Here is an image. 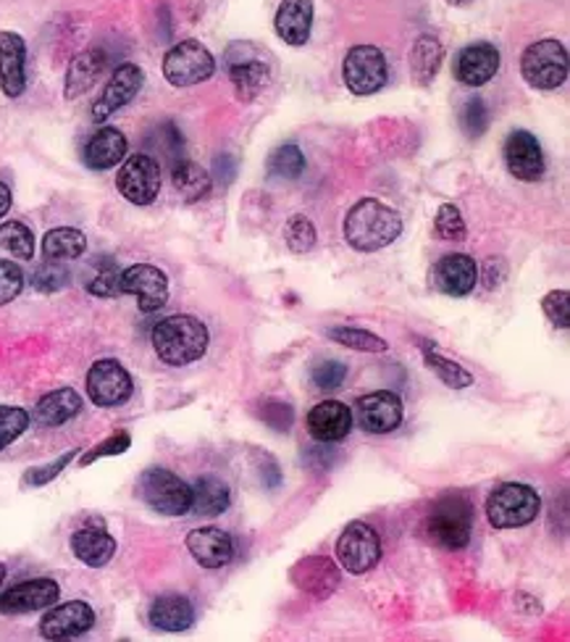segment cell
<instances>
[{
	"instance_id": "obj_1",
	"label": "cell",
	"mask_w": 570,
	"mask_h": 642,
	"mask_svg": "<svg viewBox=\"0 0 570 642\" xmlns=\"http://www.w3.org/2000/svg\"><path fill=\"white\" fill-rule=\"evenodd\" d=\"M345 240L360 253L384 251L402 234V217L377 198H363L347 211Z\"/></svg>"
},
{
	"instance_id": "obj_2",
	"label": "cell",
	"mask_w": 570,
	"mask_h": 642,
	"mask_svg": "<svg viewBox=\"0 0 570 642\" xmlns=\"http://www.w3.org/2000/svg\"><path fill=\"white\" fill-rule=\"evenodd\" d=\"M208 327L198 316L177 314L158 322L152 329V348L158 358L169 366H187L205 356L208 350Z\"/></svg>"
},
{
	"instance_id": "obj_3",
	"label": "cell",
	"mask_w": 570,
	"mask_h": 642,
	"mask_svg": "<svg viewBox=\"0 0 570 642\" xmlns=\"http://www.w3.org/2000/svg\"><path fill=\"white\" fill-rule=\"evenodd\" d=\"M429 537L444 550H463L474 532V506L461 493L444 495L434 503L426 522Z\"/></svg>"
},
{
	"instance_id": "obj_4",
	"label": "cell",
	"mask_w": 570,
	"mask_h": 642,
	"mask_svg": "<svg viewBox=\"0 0 570 642\" xmlns=\"http://www.w3.org/2000/svg\"><path fill=\"white\" fill-rule=\"evenodd\" d=\"M539 508L541 498L531 485L505 482L486 498V519L497 529H518L537 519Z\"/></svg>"
},
{
	"instance_id": "obj_5",
	"label": "cell",
	"mask_w": 570,
	"mask_h": 642,
	"mask_svg": "<svg viewBox=\"0 0 570 642\" xmlns=\"http://www.w3.org/2000/svg\"><path fill=\"white\" fill-rule=\"evenodd\" d=\"M520 74L534 90H558L568 80V51L560 40H537L520 56Z\"/></svg>"
},
{
	"instance_id": "obj_6",
	"label": "cell",
	"mask_w": 570,
	"mask_h": 642,
	"mask_svg": "<svg viewBox=\"0 0 570 642\" xmlns=\"http://www.w3.org/2000/svg\"><path fill=\"white\" fill-rule=\"evenodd\" d=\"M137 493L145 506L163 516L190 514L192 487L169 469H145L137 482Z\"/></svg>"
},
{
	"instance_id": "obj_7",
	"label": "cell",
	"mask_w": 570,
	"mask_h": 642,
	"mask_svg": "<svg viewBox=\"0 0 570 642\" xmlns=\"http://www.w3.org/2000/svg\"><path fill=\"white\" fill-rule=\"evenodd\" d=\"M215 59L200 40H182L163 56V77L173 87H192L211 80Z\"/></svg>"
},
{
	"instance_id": "obj_8",
	"label": "cell",
	"mask_w": 570,
	"mask_h": 642,
	"mask_svg": "<svg viewBox=\"0 0 570 642\" xmlns=\"http://www.w3.org/2000/svg\"><path fill=\"white\" fill-rule=\"evenodd\" d=\"M342 80L352 95H373L387 85L389 64L377 45H356L342 61Z\"/></svg>"
},
{
	"instance_id": "obj_9",
	"label": "cell",
	"mask_w": 570,
	"mask_h": 642,
	"mask_svg": "<svg viewBox=\"0 0 570 642\" xmlns=\"http://www.w3.org/2000/svg\"><path fill=\"white\" fill-rule=\"evenodd\" d=\"M381 558V540L377 529L366 522H350L337 540V561L350 575H368Z\"/></svg>"
},
{
	"instance_id": "obj_10",
	"label": "cell",
	"mask_w": 570,
	"mask_h": 642,
	"mask_svg": "<svg viewBox=\"0 0 570 642\" xmlns=\"http://www.w3.org/2000/svg\"><path fill=\"white\" fill-rule=\"evenodd\" d=\"M116 188L129 203L150 206L161 192V167L148 154L129 156L116 175Z\"/></svg>"
},
{
	"instance_id": "obj_11",
	"label": "cell",
	"mask_w": 570,
	"mask_h": 642,
	"mask_svg": "<svg viewBox=\"0 0 570 642\" xmlns=\"http://www.w3.org/2000/svg\"><path fill=\"white\" fill-rule=\"evenodd\" d=\"M129 371L116 361V358H101L89 366L87 371V396L101 409H114V406H124L131 398Z\"/></svg>"
},
{
	"instance_id": "obj_12",
	"label": "cell",
	"mask_w": 570,
	"mask_h": 642,
	"mask_svg": "<svg viewBox=\"0 0 570 642\" xmlns=\"http://www.w3.org/2000/svg\"><path fill=\"white\" fill-rule=\"evenodd\" d=\"M119 287L122 293L135 295L142 314H156L169 301V280H166L161 269L150 264H135L124 269Z\"/></svg>"
},
{
	"instance_id": "obj_13",
	"label": "cell",
	"mask_w": 570,
	"mask_h": 642,
	"mask_svg": "<svg viewBox=\"0 0 570 642\" xmlns=\"http://www.w3.org/2000/svg\"><path fill=\"white\" fill-rule=\"evenodd\" d=\"M352 421L368 434H389L400 427L402 421V400L389 390L368 392L356 403Z\"/></svg>"
},
{
	"instance_id": "obj_14",
	"label": "cell",
	"mask_w": 570,
	"mask_h": 642,
	"mask_svg": "<svg viewBox=\"0 0 570 642\" xmlns=\"http://www.w3.org/2000/svg\"><path fill=\"white\" fill-rule=\"evenodd\" d=\"M145 85V72L137 64H122L110 74L108 85L103 87L101 98L95 101L93 106V122L103 124L108 116H114L116 112H122L124 106H129L131 101L137 98Z\"/></svg>"
},
{
	"instance_id": "obj_15",
	"label": "cell",
	"mask_w": 570,
	"mask_h": 642,
	"mask_svg": "<svg viewBox=\"0 0 570 642\" xmlns=\"http://www.w3.org/2000/svg\"><path fill=\"white\" fill-rule=\"evenodd\" d=\"M503 158L507 171L520 179V182H539L545 177V154H541V145L526 129H516V133L507 135L503 145Z\"/></svg>"
},
{
	"instance_id": "obj_16",
	"label": "cell",
	"mask_w": 570,
	"mask_h": 642,
	"mask_svg": "<svg viewBox=\"0 0 570 642\" xmlns=\"http://www.w3.org/2000/svg\"><path fill=\"white\" fill-rule=\"evenodd\" d=\"M292 585L297 590L305 592V596L326 600L334 596L339 582H342V575H339V566L326 556H305L303 561H297L289 571Z\"/></svg>"
},
{
	"instance_id": "obj_17",
	"label": "cell",
	"mask_w": 570,
	"mask_h": 642,
	"mask_svg": "<svg viewBox=\"0 0 570 642\" xmlns=\"http://www.w3.org/2000/svg\"><path fill=\"white\" fill-rule=\"evenodd\" d=\"M95 627V611L85 600H72V603L55 606L40 621V634L45 640H74L87 634Z\"/></svg>"
},
{
	"instance_id": "obj_18",
	"label": "cell",
	"mask_w": 570,
	"mask_h": 642,
	"mask_svg": "<svg viewBox=\"0 0 570 642\" xmlns=\"http://www.w3.org/2000/svg\"><path fill=\"white\" fill-rule=\"evenodd\" d=\"M61 590L53 579L40 577L30 579V582H22L11 590L0 592V613L6 617H19V613H34V611H45L55 606Z\"/></svg>"
},
{
	"instance_id": "obj_19",
	"label": "cell",
	"mask_w": 570,
	"mask_h": 642,
	"mask_svg": "<svg viewBox=\"0 0 570 642\" xmlns=\"http://www.w3.org/2000/svg\"><path fill=\"white\" fill-rule=\"evenodd\" d=\"M455 80L465 87H482L499 72V51L492 43H474L463 48L455 59Z\"/></svg>"
},
{
	"instance_id": "obj_20",
	"label": "cell",
	"mask_w": 570,
	"mask_h": 642,
	"mask_svg": "<svg viewBox=\"0 0 570 642\" xmlns=\"http://www.w3.org/2000/svg\"><path fill=\"white\" fill-rule=\"evenodd\" d=\"M478 282V266L471 255L450 253L436 261L434 266V285L440 293L452 295V298H465L474 293Z\"/></svg>"
},
{
	"instance_id": "obj_21",
	"label": "cell",
	"mask_w": 570,
	"mask_h": 642,
	"mask_svg": "<svg viewBox=\"0 0 570 642\" xmlns=\"http://www.w3.org/2000/svg\"><path fill=\"white\" fill-rule=\"evenodd\" d=\"M0 87L9 98H19L27 87V43L17 32H0Z\"/></svg>"
},
{
	"instance_id": "obj_22",
	"label": "cell",
	"mask_w": 570,
	"mask_h": 642,
	"mask_svg": "<svg viewBox=\"0 0 570 642\" xmlns=\"http://www.w3.org/2000/svg\"><path fill=\"white\" fill-rule=\"evenodd\" d=\"M187 550L203 569H224L234 556V543L224 529L200 527L187 535Z\"/></svg>"
},
{
	"instance_id": "obj_23",
	"label": "cell",
	"mask_w": 570,
	"mask_h": 642,
	"mask_svg": "<svg viewBox=\"0 0 570 642\" xmlns=\"http://www.w3.org/2000/svg\"><path fill=\"white\" fill-rule=\"evenodd\" d=\"M352 430V411L339 400H324L308 413V432L318 443H339Z\"/></svg>"
},
{
	"instance_id": "obj_24",
	"label": "cell",
	"mask_w": 570,
	"mask_h": 642,
	"mask_svg": "<svg viewBox=\"0 0 570 642\" xmlns=\"http://www.w3.org/2000/svg\"><path fill=\"white\" fill-rule=\"evenodd\" d=\"M127 150H129V143L122 129L101 127L87 140L85 150H82V158H85L87 169L106 171V169L119 167L124 158H127Z\"/></svg>"
},
{
	"instance_id": "obj_25",
	"label": "cell",
	"mask_w": 570,
	"mask_h": 642,
	"mask_svg": "<svg viewBox=\"0 0 570 642\" xmlns=\"http://www.w3.org/2000/svg\"><path fill=\"white\" fill-rule=\"evenodd\" d=\"M274 30L292 48L308 43L313 32V0H282L274 17Z\"/></svg>"
},
{
	"instance_id": "obj_26",
	"label": "cell",
	"mask_w": 570,
	"mask_h": 642,
	"mask_svg": "<svg viewBox=\"0 0 570 642\" xmlns=\"http://www.w3.org/2000/svg\"><path fill=\"white\" fill-rule=\"evenodd\" d=\"M103 69H106V53L97 51V48H89V51L76 53L72 59V64L66 69V80H64V98L76 101L80 95H85L89 87L101 80Z\"/></svg>"
},
{
	"instance_id": "obj_27",
	"label": "cell",
	"mask_w": 570,
	"mask_h": 642,
	"mask_svg": "<svg viewBox=\"0 0 570 642\" xmlns=\"http://www.w3.org/2000/svg\"><path fill=\"white\" fill-rule=\"evenodd\" d=\"M226 59H229V80H232L238 98L245 103L258 98L271 80V69L266 61L234 59V56H226Z\"/></svg>"
},
{
	"instance_id": "obj_28",
	"label": "cell",
	"mask_w": 570,
	"mask_h": 642,
	"mask_svg": "<svg viewBox=\"0 0 570 642\" xmlns=\"http://www.w3.org/2000/svg\"><path fill=\"white\" fill-rule=\"evenodd\" d=\"M72 554L82 564L101 569L116 556V540L103 527H82L72 535Z\"/></svg>"
},
{
	"instance_id": "obj_29",
	"label": "cell",
	"mask_w": 570,
	"mask_h": 642,
	"mask_svg": "<svg viewBox=\"0 0 570 642\" xmlns=\"http://www.w3.org/2000/svg\"><path fill=\"white\" fill-rule=\"evenodd\" d=\"M150 624L161 632H187L194 624V606L184 596H161L150 606Z\"/></svg>"
},
{
	"instance_id": "obj_30",
	"label": "cell",
	"mask_w": 570,
	"mask_h": 642,
	"mask_svg": "<svg viewBox=\"0 0 570 642\" xmlns=\"http://www.w3.org/2000/svg\"><path fill=\"white\" fill-rule=\"evenodd\" d=\"M444 61V48L434 34H421L410 51V77L419 87H429L440 74Z\"/></svg>"
},
{
	"instance_id": "obj_31",
	"label": "cell",
	"mask_w": 570,
	"mask_h": 642,
	"mask_svg": "<svg viewBox=\"0 0 570 642\" xmlns=\"http://www.w3.org/2000/svg\"><path fill=\"white\" fill-rule=\"evenodd\" d=\"M80 411H82L80 392L72 388H61L48 392V396L34 406V421L43 427H61L66 424V421H72Z\"/></svg>"
},
{
	"instance_id": "obj_32",
	"label": "cell",
	"mask_w": 570,
	"mask_h": 642,
	"mask_svg": "<svg viewBox=\"0 0 570 642\" xmlns=\"http://www.w3.org/2000/svg\"><path fill=\"white\" fill-rule=\"evenodd\" d=\"M229 506H232V493H229V487L221 480H215V476H200L192 485L190 503L192 514L211 519V516L224 514Z\"/></svg>"
},
{
	"instance_id": "obj_33",
	"label": "cell",
	"mask_w": 570,
	"mask_h": 642,
	"mask_svg": "<svg viewBox=\"0 0 570 642\" xmlns=\"http://www.w3.org/2000/svg\"><path fill=\"white\" fill-rule=\"evenodd\" d=\"M171 182L179 196H182L184 203H198V200H203L208 192H211L213 177L211 171L200 167V164L177 161L171 169Z\"/></svg>"
},
{
	"instance_id": "obj_34",
	"label": "cell",
	"mask_w": 570,
	"mask_h": 642,
	"mask_svg": "<svg viewBox=\"0 0 570 642\" xmlns=\"http://www.w3.org/2000/svg\"><path fill=\"white\" fill-rule=\"evenodd\" d=\"M85 251L87 238L76 227H55L43 238V255L51 261H74Z\"/></svg>"
},
{
	"instance_id": "obj_35",
	"label": "cell",
	"mask_w": 570,
	"mask_h": 642,
	"mask_svg": "<svg viewBox=\"0 0 570 642\" xmlns=\"http://www.w3.org/2000/svg\"><path fill=\"white\" fill-rule=\"evenodd\" d=\"M423 364H426L429 369L434 371V375L440 377L442 382L452 390H465L474 385V375H471L468 369H463L461 364H455V361H450V358L440 356L434 348L423 350Z\"/></svg>"
},
{
	"instance_id": "obj_36",
	"label": "cell",
	"mask_w": 570,
	"mask_h": 642,
	"mask_svg": "<svg viewBox=\"0 0 570 642\" xmlns=\"http://www.w3.org/2000/svg\"><path fill=\"white\" fill-rule=\"evenodd\" d=\"M0 248L6 253H11L13 259L30 261L34 255V234L22 222H3L0 224Z\"/></svg>"
},
{
	"instance_id": "obj_37",
	"label": "cell",
	"mask_w": 570,
	"mask_h": 642,
	"mask_svg": "<svg viewBox=\"0 0 570 642\" xmlns=\"http://www.w3.org/2000/svg\"><path fill=\"white\" fill-rule=\"evenodd\" d=\"M268 175L276 179H300L305 171V156L297 145H282L268 156Z\"/></svg>"
},
{
	"instance_id": "obj_38",
	"label": "cell",
	"mask_w": 570,
	"mask_h": 642,
	"mask_svg": "<svg viewBox=\"0 0 570 642\" xmlns=\"http://www.w3.org/2000/svg\"><path fill=\"white\" fill-rule=\"evenodd\" d=\"M331 340L345 345V348L360 350V354H384L389 348L387 340H381L379 335L368 333V329H358V327H334L331 329Z\"/></svg>"
},
{
	"instance_id": "obj_39",
	"label": "cell",
	"mask_w": 570,
	"mask_h": 642,
	"mask_svg": "<svg viewBox=\"0 0 570 642\" xmlns=\"http://www.w3.org/2000/svg\"><path fill=\"white\" fill-rule=\"evenodd\" d=\"M284 243L295 255H305L316 248V224L310 222L305 213H295L287 224H284Z\"/></svg>"
},
{
	"instance_id": "obj_40",
	"label": "cell",
	"mask_w": 570,
	"mask_h": 642,
	"mask_svg": "<svg viewBox=\"0 0 570 642\" xmlns=\"http://www.w3.org/2000/svg\"><path fill=\"white\" fill-rule=\"evenodd\" d=\"M30 427V413L19 406H0V451L17 443Z\"/></svg>"
},
{
	"instance_id": "obj_41",
	"label": "cell",
	"mask_w": 570,
	"mask_h": 642,
	"mask_svg": "<svg viewBox=\"0 0 570 642\" xmlns=\"http://www.w3.org/2000/svg\"><path fill=\"white\" fill-rule=\"evenodd\" d=\"M489 122H492V114H489V106L482 98H474L468 101L463 106L461 112V127L465 137H471V140H478L486 129H489Z\"/></svg>"
},
{
	"instance_id": "obj_42",
	"label": "cell",
	"mask_w": 570,
	"mask_h": 642,
	"mask_svg": "<svg viewBox=\"0 0 570 642\" xmlns=\"http://www.w3.org/2000/svg\"><path fill=\"white\" fill-rule=\"evenodd\" d=\"M434 234L440 240H465V222H463V213L457 206L452 203H444L440 211H436V219H434Z\"/></svg>"
},
{
	"instance_id": "obj_43",
	"label": "cell",
	"mask_w": 570,
	"mask_h": 642,
	"mask_svg": "<svg viewBox=\"0 0 570 642\" xmlns=\"http://www.w3.org/2000/svg\"><path fill=\"white\" fill-rule=\"evenodd\" d=\"M32 285L34 290H40V293H59L61 287L68 285V272L61 266V261L45 259L43 264L34 269Z\"/></svg>"
},
{
	"instance_id": "obj_44",
	"label": "cell",
	"mask_w": 570,
	"mask_h": 642,
	"mask_svg": "<svg viewBox=\"0 0 570 642\" xmlns=\"http://www.w3.org/2000/svg\"><path fill=\"white\" fill-rule=\"evenodd\" d=\"M101 264L103 269L95 274V280L89 282L87 290L93 295H97V298H114V295L122 293V287H119L122 269L116 266V261H110V259H103Z\"/></svg>"
},
{
	"instance_id": "obj_45",
	"label": "cell",
	"mask_w": 570,
	"mask_h": 642,
	"mask_svg": "<svg viewBox=\"0 0 570 642\" xmlns=\"http://www.w3.org/2000/svg\"><path fill=\"white\" fill-rule=\"evenodd\" d=\"M310 379L318 390H337L342 388V382L347 379V364L342 361H316L310 369Z\"/></svg>"
},
{
	"instance_id": "obj_46",
	"label": "cell",
	"mask_w": 570,
	"mask_h": 642,
	"mask_svg": "<svg viewBox=\"0 0 570 642\" xmlns=\"http://www.w3.org/2000/svg\"><path fill=\"white\" fill-rule=\"evenodd\" d=\"M541 308H545V316L549 324L558 329L570 327V293L568 290H552V293L545 295L541 301Z\"/></svg>"
},
{
	"instance_id": "obj_47",
	"label": "cell",
	"mask_w": 570,
	"mask_h": 642,
	"mask_svg": "<svg viewBox=\"0 0 570 642\" xmlns=\"http://www.w3.org/2000/svg\"><path fill=\"white\" fill-rule=\"evenodd\" d=\"M74 459H76V451H68V453L61 455V459H55L53 464L30 469V472H24V476H22V485L24 487H45V485H51L55 476L64 472V469L72 464Z\"/></svg>"
},
{
	"instance_id": "obj_48",
	"label": "cell",
	"mask_w": 570,
	"mask_h": 642,
	"mask_svg": "<svg viewBox=\"0 0 570 642\" xmlns=\"http://www.w3.org/2000/svg\"><path fill=\"white\" fill-rule=\"evenodd\" d=\"M24 290V272L13 261L0 259V306L17 301Z\"/></svg>"
},
{
	"instance_id": "obj_49",
	"label": "cell",
	"mask_w": 570,
	"mask_h": 642,
	"mask_svg": "<svg viewBox=\"0 0 570 642\" xmlns=\"http://www.w3.org/2000/svg\"><path fill=\"white\" fill-rule=\"evenodd\" d=\"M129 445H131L129 432H116V434H110V438L103 440L101 445H95L93 451L82 455L80 466H89V464H93V461H97V459H106V455H119V453H124V451H129Z\"/></svg>"
},
{
	"instance_id": "obj_50",
	"label": "cell",
	"mask_w": 570,
	"mask_h": 642,
	"mask_svg": "<svg viewBox=\"0 0 570 642\" xmlns=\"http://www.w3.org/2000/svg\"><path fill=\"white\" fill-rule=\"evenodd\" d=\"M292 419H295V413H292V406L284 403V400H266L263 403V421L268 427H274V430L287 432L292 427Z\"/></svg>"
},
{
	"instance_id": "obj_51",
	"label": "cell",
	"mask_w": 570,
	"mask_h": 642,
	"mask_svg": "<svg viewBox=\"0 0 570 642\" xmlns=\"http://www.w3.org/2000/svg\"><path fill=\"white\" fill-rule=\"evenodd\" d=\"M156 145H161V150L169 158H177L184 150V137L179 133L177 124H161L156 129Z\"/></svg>"
},
{
	"instance_id": "obj_52",
	"label": "cell",
	"mask_w": 570,
	"mask_h": 642,
	"mask_svg": "<svg viewBox=\"0 0 570 642\" xmlns=\"http://www.w3.org/2000/svg\"><path fill=\"white\" fill-rule=\"evenodd\" d=\"M213 167H215V175H219L221 185H229L234 177H238V161H234V156H229V154L215 156Z\"/></svg>"
},
{
	"instance_id": "obj_53",
	"label": "cell",
	"mask_w": 570,
	"mask_h": 642,
	"mask_svg": "<svg viewBox=\"0 0 570 642\" xmlns=\"http://www.w3.org/2000/svg\"><path fill=\"white\" fill-rule=\"evenodd\" d=\"M503 280H505V264H503V261H495V259L486 261L484 285L489 287V290H495V287H499V282H503Z\"/></svg>"
},
{
	"instance_id": "obj_54",
	"label": "cell",
	"mask_w": 570,
	"mask_h": 642,
	"mask_svg": "<svg viewBox=\"0 0 570 642\" xmlns=\"http://www.w3.org/2000/svg\"><path fill=\"white\" fill-rule=\"evenodd\" d=\"M11 203H13V196H11L9 185H6V182H0V219H3L6 213L11 211Z\"/></svg>"
},
{
	"instance_id": "obj_55",
	"label": "cell",
	"mask_w": 570,
	"mask_h": 642,
	"mask_svg": "<svg viewBox=\"0 0 570 642\" xmlns=\"http://www.w3.org/2000/svg\"><path fill=\"white\" fill-rule=\"evenodd\" d=\"M474 0H447V6H455V9H465V6H471Z\"/></svg>"
},
{
	"instance_id": "obj_56",
	"label": "cell",
	"mask_w": 570,
	"mask_h": 642,
	"mask_svg": "<svg viewBox=\"0 0 570 642\" xmlns=\"http://www.w3.org/2000/svg\"><path fill=\"white\" fill-rule=\"evenodd\" d=\"M3 579H6V566L0 564V585H3Z\"/></svg>"
}]
</instances>
